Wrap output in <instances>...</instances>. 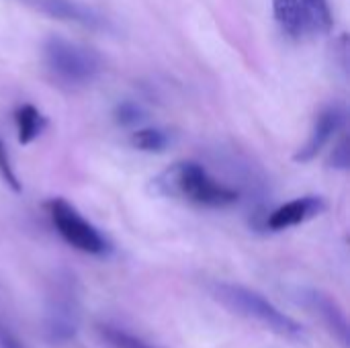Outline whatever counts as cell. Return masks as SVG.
I'll return each mask as SVG.
<instances>
[{"label":"cell","instance_id":"7c38bea8","mask_svg":"<svg viewBox=\"0 0 350 348\" xmlns=\"http://www.w3.org/2000/svg\"><path fill=\"white\" fill-rule=\"evenodd\" d=\"M273 16L287 37H299L306 31L299 0H273Z\"/></svg>","mask_w":350,"mask_h":348},{"label":"cell","instance_id":"e0dca14e","mask_svg":"<svg viewBox=\"0 0 350 348\" xmlns=\"http://www.w3.org/2000/svg\"><path fill=\"white\" fill-rule=\"evenodd\" d=\"M350 164V144L349 137L342 135L338 144H334V150L330 152V158H328V166L330 168H336V170H347Z\"/></svg>","mask_w":350,"mask_h":348},{"label":"cell","instance_id":"7a4b0ae2","mask_svg":"<svg viewBox=\"0 0 350 348\" xmlns=\"http://www.w3.org/2000/svg\"><path fill=\"white\" fill-rule=\"evenodd\" d=\"M211 293L230 312H234L246 320H252L283 338L299 340L304 336L301 324H297L293 318L283 314L279 308H275L265 295L256 293L254 289L234 285V283H215L211 287Z\"/></svg>","mask_w":350,"mask_h":348},{"label":"cell","instance_id":"6da1fadb","mask_svg":"<svg viewBox=\"0 0 350 348\" xmlns=\"http://www.w3.org/2000/svg\"><path fill=\"white\" fill-rule=\"evenodd\" d=\"M150 189L158 197L185 201L199 207L224 209L240 201V191L217 180L209 170L193 160H180L164 168L150 183Z\"/></svg>","mask_w":350,"mask_h":348},{"label":"cell","instance_id":"2e32d148","mask_svg":"<svg viewBox=\"0 0 350 348\" xmlns=\"http://www.w3.org/2000/svg\"><path fill=\"white\" fill-rule=\"evenodd\" d=\"M0 178L4 180V185L14 191V193H21L23 191V185L12 168V162H10V156H8V150L4 146V142L0 139Z\"/></svg>","mask_w":350,"mask_h":348},{"label":"cell","instance_id":"ac0fdd59","mask_svg":"<svg viewBox=\"0 0 350 348\" xmlns=\"http://www.w3.org/2000/svg\"><path fill=\"white\" fill-rule=\"evenodd\" d=\"M0 348H23L2 324H0Z\"/></svg>","mask_w":350,"mask_h":348},{"label":"cell","instance_id":"3957f363","mask_svg":"<svg viewBox=\"0 0 350 348\" xmlns=\"http://www.w3.org/2000/svg\"><path fill=\"white\" fill-rule=\"evenodd\" d=\"M41 55L47 72L66 86H86L103 72V57L96 49L59 35L43 41Z\"/></svg>","mask_w":350,"mask_h":348},{"label":"cell","instance_id":"4fadbf2b","mask_svg":"<svg viewBox=\"0 0 350 348\" xmlns=\"http://www.w3.org/2000/svg\"><path fill=\"white\" fill-rule=\"evenodd\" d=\"M301 12H304V25L306 31L326 35L332 31L334 16L328 0H299Z\"/></svg>","mask_w":350,"mask_h":348},{"label":"cell","instance_id":"277c9868","mask_svg":"<svg viewBox=\"0 0 350 348\" xmlns=\"http://www.w3.org/2000/svg\"><path fill=\"white\" fill-rule=\"evenodd\" d=\"M47 215L55 228V232L62 236V240L66 244H70L72 248L84 252V254H92V256H105L111 250L109 240L100 234V230H96L70 201H66L64 197H55L49 199L45 203Z\"/></svg>","mask_w":350,"mask_h":348},{"label":"cell","instance_id":"ba28073f","mask_svg":"<svg viewBox=\"0 0 350 348\" xmlns=\"http://www.w3.org/2000/svg\"><path fill=\"white\" fill-rule=\"evenodd\" d=\"M326 211V201L318 195H306L299 199H293L289 203H283L275 211L265 215V228L271 232H283L295 226H301Z\"/></svg>","mask_w":350,"mask_h":348},{"label":"cell","instance_id":"9a60e30c","mask_svg":"<svg viewBox=\"0 0 350 348\" xmlns=\"http://www.w3.org/2000/svg\"><path fill=\"white\" fill-rule=\"evenodd\" d=\"M148 111L137 101H119L113 109V121L119 127H135L146 121Z\"/></svg>","mask_w":350,"mask_h":348},{"label":"cell","instance_id":"5bb4252c","mask_svg":"<svg viewBox=\"0 0 350 348\" xmlns=\"http://www.w3.org/2000/svg\"><path fill=\"white\" fill-rule=\"evenodd\" d=\"M96 330H98L100 338L111 348H154L148 343H144L142 338L133 336L131 332L117 328V326H111V324H98Z\"/></svg>","mask_w":350,"mask_h":348},{"label":"cell","instance_id":"5b68a950","mask_svg":"<svg viewBox=\"0 0 350 348\" xmlns=\"http://www.w3.org/2000/svg\"><path fill=\"white\" fill-rule=\"evenodd\" d=\"M18 4H25L45 16L57 18L62 23L78 25L88 31H113L111 21L98 12L94 6L82 2V0H16Z\"/></svg>","mask_w":350,"mask_h":348},{"label":"cell","instance_id":"8992f818","mask_svg":"<svg viewBox=\"0 0 350 348\" xmlns=\"http://www.w3.org/2000/svg\"><path fill=\"white\" fill-rule=\"evenodd\" d=\"M80 324V312H78V299L74 293V287L66 281L55 287L45 314V332L49 340L64 343L76 336Z\"/></svg>","mask_w":350,"mask_h":348},{"label":"cell","instance_id":"30bf717a","mask_svg":"<svg viewBox=\"0 0 350 348\" xmlns=\"http://www.w3.org/2000/svg\"><path fill=\"white\" fill-rule=\"evenodd\" d=\"M14 125H16L18 144L27 146V144L35 142L47 129V117L37 107L25 103L14 109Z\"/></svg>","mask_w":350,"mask_h":348},{"label":"cell","instance_id":"52a82bcc","mask_svg":"<svg viewBox=\"0 0 350 348\" xmlns=\"http://www.w3.org/2000/svg\"><path fill=\"white\" fill-rule=\"evenodd\" d=\"M347 121V109L340 103H332L328 107H324L318 115L316 121L312 125V131L306 139V144L295 152L293 160L299 164H308L314 158H318V154L340 133V129L345 127Z\"/></svg>","mask_w":350,"mask_h":348},{"label":"cell","instance_id":"9c48e42d","mask_svg":"<svg viewBox=\"0 0 350 348\" xmlns=\"http://www.w3.org/2000/svg\"><path fill=\"white\" fill-rule=\"evenodd\" d=\"M301 302L304 306L322 320V324L330 330V334L347 348L349 347V320L340 306L324 291L320 289H304L301 291Z\"/></svg>","mask_w":350,"mask_h":348},{"label":"cell","instance_id":"8fae6325","mask_svg":"<svg viewBox=\"0 0 350 348\" xmlns=\"http://www.w3.org/2000/svg\"><path fill=\"white\" fill-rule=\"evenodd\" d=\"M129 144L146 154H162L174 144V133L164 127H139L129 135Z\"/></svg>","mask_w":350,"mask_h":348}]
</instances>
